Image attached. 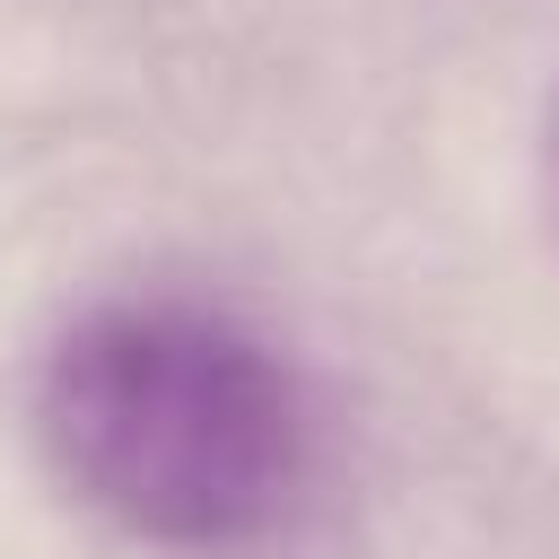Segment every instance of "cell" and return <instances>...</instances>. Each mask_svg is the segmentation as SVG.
<instances>
[{
    "instance_id": "obj_2",
    "label": "cell",
    "mask_w": 559,
    "mask_h": 559,
    "mask_svg": "<svg viewBox=\"0 0 559 559\" xmlns=\"http://www.w3.org/2000/svg\"><path fill=\"white\" fill-rule=\"evenodd\" d=\"M542 183H550V218H559V96H550V122H542Z\"/></svg>"
},
{
    "instance_id": "obj_1",
    "label": "cell",
    "mask_w": 559,
    "mask_h": 559,
    "mask_svg": "<svg viewBox=\"0 0 559 559\" xmlns=\"http://www.w3.org/2000/svg\"><path fill=\"white\" fill-rule=\"evenodd\" d=\"M26 419L61 498L166 559H253L288 542L323 489L306 367L201 288L79 306L35 358Z\"/></svg>"
}]
</instances>
